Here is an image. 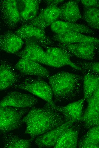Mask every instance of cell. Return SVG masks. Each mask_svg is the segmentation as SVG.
<instances>
[{"label": "cell", "mask_w": 99, "mask_h": 148, "mask_svg": "<svg viewBox=\"0 0 99 148\" xmlns=\"http://www.w3.org/2000/svg\"><path fill=\"white\" fill-rule=\"evenodd\" d=\"M22 121L26 124L25 133L32 140L65 122L62 114L47 102L42 107H33Z\"/></svg>", "instance_id": "cell-1"}, {"label": "cell", "mask_w": 99, "mask_h": 148, "mask_svg": "<svg viewBox=\"0 0 99 148\" xmlns=\"http://www.w3.org/2000/svg\"><path fill=\"white\" fill-rule=\"evenodd\" d=\"M83 77L77 74L61 71L50 76L49 85L56 102L71 101L82 89Z\"/></svg>", "instance_id": "cell-2"}, {"label": "cell", "mask_w": 99, "mask_h": 148, "mask_svg": "<svg viewBox=\"0 0 99 148\" xmlns=\"http://www.w3.org/2000/svg\"><path fill=\"white\" fill-rule=\"evenodd\" d=\"M12 87L27 91L44 100L54 108L56 105L53 100V92L50 85L41 79L27 76Z\"/></svg>", "instance_id": "cell-3"}, {"label": "cell", "mask_w": 99, "mask_h": 148, "mask_svg": "<svg viewBox=\"0 0 99 148\" xmlns=\"http://www.w3.org/2000/svg\"><path fill=\"white\" fill-rule=\"evenodd\" d=\"M27 108L0 107V134L10 132L21 126Z\"/></svg>", "instance_id": "cell-4"}, {"label": "cell", "mask_w": 99, "mask_h": 148, "mask_svg": "<svg viewBox=\"0 0 99 148\" xmlns=\"http://www.w3.org/2000/svg\"><path fill=\"white\" fill-rule=\"evenodd\" d=\"M14 32L24 42L29 41L34 42L46 49L53 45L54 40L46 35L44 30L34 26L23 25Z\"/></svg>", "instance_id": "cell-5"}, {"label": "cell", "mask_w": 99, "mask_h": 148, "mask_svg": "<svg viewBox=\"0 0 99 148\" xmlns=\"http://www.w3.org/2000/svg\"><path fill=\"white\" fill-rule=\"evenodd\" d=\"M45 52L46 56L43 64L56 68L69 66L75 70L82 71L79 67L71 61V55L63 49L52 46L47 49Z\"/></svg>", "instance_id": "cell-6"}, {"label": "cell", "mask_w": 99, "mask_h": 148, "mask_svg": "<svg viewBox=\"0 0 99 148\" xmlns=\"http://www.w3.org/2000/svg\"><path fill=\"white\" fill-rule=\"evenodd\" d=\"M57 47L66 50L70 55H73L85 60L92 61L94 59L99 44L79 43L71 44L58 43Z\"/></svg>", "instance_id": "cell-7"}, {"label": "cell", "mask_w": 99, "mask_h": 148, "mask_svg": "<svg viewBox=\"0 0 99 148\" xmlns=\"http://www.w3.org/2000/svg\"><path fill=\"white\" fill-rule=\"evenodd\" d=\"M39 101L33 95L13 91L9 92L0 101V107L25 108L33 107Z\"/></svg>", "instance_id": "cell-8"}, {"label": "cell", "mask_w": 99, "mask_h": 148, "mask_svg": "<svg viewBox=\"0 0 99 148\" xmlns=\"http://www.w3.org/2000/svg\"><path fill=\"white\" fill-rule=\"evenodd\" d=\"M0 19L5 26L14 29L20 22V17L16 0L0 1Z\"/></svg>", "instance_id": "cell-9"}, {"label": "cell", "mask_w": 99, "mask_h": 148, "mask_svg": "<svg viewBox=\"0 0 99 148\" xmlns=\"http://www.w3.org/2000/svg\"><path fill=\"white\" fill-rule=\"evenodd\" d=\"M88 105L80 122L85 129L99 126V90L97 89L87 102Z\"/></svg>", "instance_id": "cell-10"}, {"label": "cell", "mask_w": 99, "mask_h": 148, "mask_svg": "<svg viewBox=\"0 0 99 148\" xmlns=\"http://www.w3.org/2000/svg\"><path fill=\"white\" fill-rule=\"evenodd\" d=\"M72 121L65 122L60 126L38 136L35 141L39 148L54 147L62 135L74 123Z\"/></svg>", "instance_id": "cell-11"}, {"label": "cell", "mask_w": 99, "mask_h": 148, "mask_svg": "<svg viewBox=\"0 0 99 148\" xmlns=\"http://www.w3.org/2000/svg\"><path fill=\"white\" fill-rule=\"evenodd\" d=\"M21 76L16 72L11 62L7 59H0V91L18 83Z\"/></svg>", "instance_id": "cell-12"}, {"label": "cell", "mask_w": 99, "mask_h": 148, "mask_svg": "<svg viewBox=\"0 0 99 148\" xmlns=\"http://www.w3.org/2000/svg\"><path fill=\"white\" fill-rule=\"evenodd\" d=\"M14 68L23 75L34 76L40 78H48L50 71L40 64L27 59L20 58Z\"/></svg>", "instance_id": "cell-13"}, {"label": "cell", "mask_w": 99, "mask_h": 148, "mask_svg": "<svg viewBox=\"0 0 99 148\" xmlns=\"http://www.w3.org/2000/svg\"><path fill=\"white\" fill-rule=\"evenodd\" d=\"M60 14V9L57 6H47L41 10L39 15L26 24L44 30L57 20Z\"/></svg>", "instance_id": "cell-14"}, {"label": "cell", "mask_w": 99, "mask_h": 148, "mask_svg": "<svg viewBox=\"0 0 99 148\" xmlns=\"http://www.w3.org/2000/svg\"><path fill=\"white\" fill-rule=\"evenodd\" d=\"M41 1L38 0H17L20 22L22 24H27L37 16Z\"/></svg>", "instance_id": "cell-15"}, {"label": "cell", "mask_w": 99, "mask_h": 148, "mask_svg": "<svg viewBox=\"0 0 99 148\" xmlns=\"http://www.w3.org/2000/svg\"><path fill=\"white\" fill-rule=\"evenodd\" d=\"M25 46L24 49L15 54L20 58L43 64L46 54L41 46L37 44L29 41H24Z\"/></svg>", "instance_id": "cell-16"}, {"label": "cell", "mask_w": 99, "mask_h": 148, "mask_svg": "<svg viewBox=\"0 0 99 148\" xmlns=\"http://www.w3.org/2000/svg\"><path fill=\"white\" fill-rule=\"evenodd\" d=\"M24 42L14 32L6 31L0 34V51L16 54L21 48Z\"/></svg>", "instance_id": "cell-17"}, {"label": "cell", "mask_w": 99, "mask_h": 148, "mask_svg": "<svg viewBox=\"0 0 99 148\" xmlns=\"http://www.w3.org/2000/svg\"><path fill=\"white\" fill-rule=\"evenodd\" d=\"M85 100L84 98L81 99L64 106L56 105L55 109L62 114L65 122H80Z\"/></svg>", "instance_id": "cell-18"}, {"label": "cell", "mask_w": 99, "mask_h": 148, "mask_svg": "<svg viewBox=\"0 0 99 148\" xmlns=\"http://www.w3.org/2000/svg\"><path fill=\"white\" fill-rule=\"evenodd\" d=\"M52 31L55 34H61L69 32L94 34V32L86 25L76 23L57 20L50 25Z\"/></svg>", "instance_id": "cell-19"}, {"label": "cell", "mask_w": 99, "mask_h": 148, "mask_svg": "<svg viewBox=\"0 0 99 148\" xmlns=\"http://www.w3.org/2000/svg\"><path fill=\"white\" fill-rule=\"evenodd\" d=\"M54 41L59 43L71 44L79 43H94L99 44L98 38L86 36L77 32H69L55 34L52 38Z\"/></svg>", "instance_id": "cell-20"}, {"label": "cell", "mask_w": 99, "mask_h": 148, "mask_svg": "<svg viewBox=\"0 0 99 148\" xmlns=\"http://www.w3.org/2000/svg\"><path fill=\"white\" fill-rule=\"evenodd\" d=\"M78 2V1L70 0L61 5L59 7L61 14L59 18L65 22L76 23L81 17Z\"/></svg>", "instance_id": "cell-21"}, {"label": "cell", "mask_w": 99, "mask_h": 148, "mask_svg": "<svg viewBox=\"0 0 99 148\" xmlns=\"http://www.w3.org/2000/svg\"><path fill=\"white\" fill-rule=\"evenodd\" d=\"M76 122L61 136L54 147L56 148H75L77 147L80 125Z\"/></svg>", "instance_id": "cell-22"}, {"label": "cell", "mask_w": 99, "mask_h": 148, "mask_svg": "<svg viewBox=\"0 0 99 148\" xmlns=\"http://www.w3.org/2000/svg\"><path fill=\"white\" fill-rule=\"evenodd\" d=\"M1 139L4 147L6 148H30L33 140L21 139L10 132L3 134Z\"/></svg>", "instance_id": "cell-23"}, {"label": "cell", "mask_w": 99, "mask_h": 148, "mask_svg": "<svg viewBox=\"0 0 99 148\" xmlns=\"http://www.w3.org/2000/svg\"><path fill=\"white\" fill-rule=\"evenodd\" d=\"M82 84L84 98L87 102L94 92L99 89V76L85 73L83 77Z\"/></svg>", "instance_id": "cell-24"}, {"label": "cell", "mask_w": 99, "mask_h": 148, "mask_svg": "<svg viewBox=\"0 0 99 148\" xmlns=\"http://www.w3.org/2000/svg\"><path fill=\"white\" fill-rule=\"evenodd\" d=\"M78 146L81 148H98L99 126L89 128L79 141Z\"/></svg>", "instance_id": "cell-25"}, {"label": "cell", "mask_w": 99, "mask_h": 148, "mask_svg": "<svg viewBox=\"0 0 99 148\" xmlns=\"http://www.w3.org/2000/svg\"><path fill=\"white\" fill-rule=\"evenodd\" d=\"M98 8L84 7L83 17L90 27L96 29L99 28Z\"/></svg>", "instance_id": "cell-26"}, {"label": "cell", "mask_w": 99, "mask_h": 148, "mask_svg": "<svg viewBox=\"0 0 99 148\" xmlns=\"http://www.w3.org/2000/svg\"><path fill=\"white\" fill-rule=\"evenodd\" d=\"M82 69V71L98 75L99 63L95 61H79L76 63Z\"/></svg>", "instance_id": "cell-27"}, {"label": "cell", "mask_w": 99, "mask_h": 148, "mask_svg": "<svg viewBox=\"0 0 99 148\" xmlns=\"http://www.w3.org/2000/svg\"><path fill=\"white\" fill-rule=\"evenodd\" d=\"M81 3L84 7L98 8L99 0H81Z\"/></svg>", "instance_id": "cell-28"}, {"label": "cell", "mask_w": 99, "mask_h": 148, "mask_svg": "<svg viewBox=\"0 0 99 148\" xmlns=\"http://www.w3.org/2000/svg\"><path fill=\"white\" fill-rule=\"evenodd\" d=\"M44 1L45 3H46L47 6H57L59 4L62 3L64 1V0H47Z\"/></svg>", "instance_id": "cell-29"}, {"label": "cell", "mask_w": 99, "mask_h": 148, "mask_svg": "<svg viewBox=\"0 0 99 148\" xmlns=\"http://www.w3.org/2000/svg\"><path fill=\"white\" fill-rule=\"evenodd\" d=\"M1 19L0 18V27H1Z\"/></svg>", "instance_id": "cell-30"}]
</instances>
